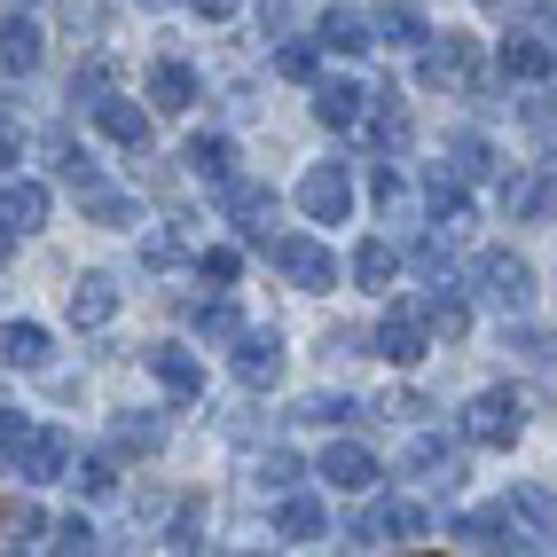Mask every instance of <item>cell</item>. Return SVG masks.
Segmentation results:
<instances>
[{"label": "cell", "mask_w": 557, "mask_h": 557, "mask_svg": "<svg viewBox=\"0 0 557 557\" xmlns=\"http://www.w3.org/2000/svg\"><path fill=\"white\" fill-rule=\"evenodd\" d=\"M0 456H9V479L48 487V479L71 471V432L63 424H24L16 408H9V424H0Z\"/></svg>", "instance_id": "obj_1"}, {"label": "cell", "mask_w": 557, "mask_h": 557, "mask_svg": "<svg viewBox=\"0 0 557 557\" xmlns=\"http://www.w3.org/2000/svg\"><path fill=\"white\" fill-rule=\"evenodd\" d=\"M471 290H479L495 314H527V307H534V268H527L510 244H495V251L471 259Z\"/></svg>", "instance_id": "obj_2"}, {"label": "cell", "mask_w": 557, "mask_h": 557, "mask_svg": "<svg viewBox=\"0 0 557 557\" xmlns=\"http://www.w3.org/2000/svg\"><path fill=\"white\" fill-rule=\"evenodd\" d=\"M463 440L471 448H518V432H527V400H518L510 385H487V393H471L463 400Z\"/></svg>", "instance_id": "obj_3"}, {"label": "cell", "mask_w": 557, "mask_h": 557, "mask_svg": "<svg viewBox=\"0 0 557 557\" xmlns=\"http://www.w3.org/2000/svg\"><path fill=\"white\" fill-rule=\"evenodd\" d=\"M417 79L432 95H463L479 79V48H471V32H432V40L417 48Z\"/></svg>", "instance_id": "obj_4"}, {"label": "cell", "mask_w": 557, "mask_h": 557, "mask_svg": "<svg viewBox=\"0 0 557 557\" xmlns=\"http://www.w3.org/2000/svg\"><path fill=\"white\" fill-rule=\"evenodd\" d=\"M299 212L314 228H346L354 212V165H307L299 173Z\"/></svg>", "instance_id": "obj_5"}, {"label": "cell", "mask_w": 557, "mask_h": 557, "mask_svg": "<svg viewBox=\"0 0 557 557\" xmlns=\"http://www.w3.org/2000/svg\"><path fill=\"white\" fill-rule=\"evenodd\" d=\"M220 212H228V228L244 236V244H259V251H268L275 244V189H268V181H228V189H220Z\"/></svg>", "instance_id": "obj_6"}, {"label": "cell", "mask_w": 557, "mask_h": 557, "mask_svg": "<svg viewBox=\"0 0 557 557\" xmlns=\"http://www.w3.org/2000/svg\"><path fill=\"white\" fill-rule=\"evenodd\" d=\"M510 549H557V495L549 487H510Z\"/></svg>", "instance_id": "obj_7"}, {"label": "cell", "mask_w": 557, "mask_h": 557, "mask_svg": "<svg viewBox=\"0 0 557 557\" xmlns=\"http://www.w3.org/2000/svg\"><path fill=\"white\" fill-rule=\"evenodd\" d=\"M424 534V503H408V495H393V503H369L354 527H346V542L354 549H377V542H417Z\"/></svg>", "instance_id": "obj_8"}, {"label": "cell", "mask_w": 557, "mask_h": 557, "mask_svg": "<svg viewBox=\"0 0 557 557\" xmlns=\"http://www.w3.org/2000/svg\"><path fill=\"white\" fill-rule=\"evenodd\" d=\"M268 259L283 268L290 290H330V283H338V259H330V244H314V236H275Z\"/></svg>", "instance_id": "obj_9"}, {"label": "cell", "mask_w": 557, "mask_h": 557, "mask_svg": "<svg viewBox=\"0 0 557 557\" xmlns=\"http://www.w3.org/2000/svg\"><path fill=\"white\" fill-rule=\"evenodd\" d=\"M424 338H432V314H424L417 299L385 307V322H377V354H385L393 369H417V361H424Z\"/></svg>", "instance_id": "obj_10"}, {"label": "cell", "mask_w": 557, "mask_h": 557, "mask_svg": "<svg viewBox=\"0 0 557 557\" xmlns=\"http://www.w3.org/2000/svg\"><path fill=\"white\" fill-rule=\"evenodd\" d=\"M400 471L408 479H432V487H463V448H456V432H417L400 448Z\"/></svg>", "instance_id": "obj_11"}, {"label": "cell", "mask_w": 557, "mask_h": 557, "mask_svg": "<svg viewBox=\"0 0 557 557\" xmlns=\"http://www.w3.org/2000/svg\"><path fill=\"white\" fill-rule=\"evenodd\" d=\"M141 369L158 377L165 400H205V361L189 346H141Z\"/></svg>", "instance_id": "obj_12"}, {"label": "cell", "mask_w": 557, "mask_h": 557, "mask_svg": "<svg viewBox=\"0 0 557 557\" xmlns=\"http://www.w3.org/2000/svg\"><path fill=\"white\" fill-rule=\"evenodd\" d=\"M322 479H330V487H338V495H369V487H377V456H369L361 448V440H330V448H322V463H314Z\"/></svg>", "instance_id": "obj_13"}, {"label": "cell", "mask_w": 557, "mask_h": 557, "mask_svg": "<svg viewBox=\"0 0 557 557\" xmlns=\"http://www.w3.org/2000/svg\"><path fill=\"white\" fill-rule=\"evenodd\" d=\"M369 102H377V95H369L361 79H322V87H314V119H322L330 134H354V126L369 119Z\"/></svg>", "instance_id": "obj_14"}, {"label": "cell", "mask_w": 557, "mask_h": 557, "mask_svg": "<svg viewBox=\"0 0 557 557\" xmlns=\"http://www.w3.org/2000/svg\"><path fill=\"white\" fill-rule=\"evenodd\" d=\"M0 228H9V244L48 228V189H40V181H16L9 173V189H0Z\"/></svg>", "instance_id": "obj_15"}, {"label": "cell", "mask_w": 557, "mask_h": 557, "mask_svg": "<svg viewBox=\"0 0 557 557\" xmlns=\"http://www.w3.org/2000/svg\"><path fill=\"white\" fill-rule=\"evenodd\" d=\"M549 205H557V173H549V165H518V173L503 181V212H510V220H542Z\"/></svg>", "instance_id": "obj_16"}, {"label": "cell", "mask_w": 557, "mask_h": 557, "mask_svg": "<svg viewBox=\"0 0 557 557\" xmlns=\"http://www.w3.org/2000/svg\"><path fill=\"white\" fill-rule=\"evenodd\" d=\"M181 165H189V181H205V189L220 197V189L236 181V141H228V134H197L189 150H181Z\"/></svg>", "instance_id": "obj_17"}, {"label": "cell", "mask_w": 557, "mask_h": 557, "mask_svg": "<svg viewBox=\"0 0 557 557\" xmlns=\"http://www.w3.org/2000/svg\"><path fill=\"white\" fill-rule=\"evenodd\" d=\"M463 189H471V181H463L456 165H432V173H424V212L440 220V228H471V197H463Z\"/></svg>", "instance_id": "obj_18"}, {"label": "cell", "mask_w": 557, "mask_h": 557, "mask_svg": "<svg viewBox=\"0 0 557 557\" xmlns=\"http://www.w3.org/2000/svg\"><path fill=\"white\" fill-rule=\"evenodd\" d=\"M236 377L251 393L283 377V338H275V330H236Z\"/></svg>", "instance_id": "obj_19"}, {"label": "cell", "mask_w": 557, "mask_h": 557, "mask_svg": "<svg viewBox=\"0 0 557 557\" xmlns=\"http://www.w3.org/2000/svg\"><path fill=\"white\" fill-rule=\"evenodd\" d=\"M95 126L119 141V150H150V110H141L134 95H110V102H95Z\"/></svg>", "instance_id": "obj_20"}, {"label": "cell", "mask_w": 557, "mask_h": 557, "mask_svg": "<svg viewBox=\"0 0 557 557\" xmlns=\"http://www.w3.org/2000/svg\"><path fill=\"white\" fill-rule=\"evenodd\" d=\"M322 527H330V510H322L314 495L290 487V495L275 503V542H322Z\"/></svg>", "instance_id": "obj_21"}, {"label": "cell", "mask_w": 557, "mask_h": 557, "mask_svg": "<svg viewBox=\"0 0 557 557\" xmlns=\"http://www.w3.org/2000/svg\"><path fill=\"white\" fill-rule=\"evenodd\" d=\"M361 126H369V141H377L385 158H400L408 141H417V119H408V110H400L393 95H377V102H369V119H361Z\"/></svg>", "instance_id": "obj_22"}, {"label": "cell", "mask_w": 557, "mask_h": 557, "mask_svg": "<svg viewBox=\"0 0 557 557\" xmlns=\"http://www.w3.org/2000/svg\"><path fill=\"white\" fill-rule=\"evenodd\" d=\"M110 314H119V283H110V275H79V283H71V322H79V330H102Z\"/></svg>", "instance_id": "obj_23"}, {"label": "cell", "mask_w": 557, "mask_h": 557, "mask_svg": "<svg viewBox=\"0 0 557 557\" xmlns=\"http://www.w3.org/2000/svg\"><path fill=\"white\" fill-rule=\"evenodd\" d=\"M377 40H385V48H424L432 24H424L417 0H385V9H377Z\"/></svg>", "instance_id": "obj_24"}, {"label": "cell", "mask_w": 557, "mask_h": 557, "mask_svg": "<svg viewBox=\"0 0 557 557\" xmlns=\"http://www.w3.org/2000/svg\"><path fill=\"white\" fill-rule=\"evenodd\" d=\"M503 71H510V79H549L557 55H549L542 32H510V40H503Z\"/></svg>", "instance_id": "obj_25"}, {"label": "cell", "mask_w": 557, "mask_h": 557, "mask_svg": "<svg viewBox=\"0 0 557 557\" xmlns=\"http://www.w3.org/2000/svg\"><path fill=\"white\" fill-rule=\"evenodd\" d=\"M400 268H408V251H393L385 236H369V244L354 251V283H361V290H393Z\"/></svg>", "instance_id": "obj_26"}, {"label": "cell", "mask_w": 557, "mask_h": 557, "mask_svg": "<svg viewBox=\"0 0 557 557\" xmlns=\"http://www.w3.org/2000/svg\"><path fill=\"white\" fill-rule=\"evenodd\" d=\"M40 48H48V32H40V24H24V16H9V32H0V63H9V79L40 71Z\"/></svg>", "instance_id": "obj_27"}, {"label": "cell", "mask_w": 557, "mask_h": 557, "mask_svg": "<svg viewBox=\"0 0 557 557\" xmlns=\"http://www.w3.org/2000/svg\"><path fill=\"white\" fill-rule=\"evenodd\" d=\"M290 417H299V424H322V432H346V424H361V400H354V393H307Z\"/></svg>", "instance_id": "obj_28"}, {"label": "cell", "mask_w": 557, "mask_h": 557, "mask_svg": "<svg viewBox=\"0 0 557 557\" xmlns=\"http://www.w3.org/2000/svg\"><path fill=\"white\" fill-rule=\"evenodd\" d=\"M150 102L158 110H197V71L189 63H158L150 71Z\"/></svg>", "instance_id": "obj_29"}, {"label": "cell", "mask_w": 557, "mask_h": 557, "mask_svg": "<svg viewBox=\"0 0 557 557\" xmlns=\"http://www.w3.org/2000/svg\"><path fill=\"white\" fill-rule=\"evenodd\" d=\"M448 165L463 173V181H487L495 173V141L479 134V126H463V134H448Z\"/></svg>", "instance_id": "obj_30"}, {"label": "cell", "mask_w": 557, "mask_h": 557, "mask_svg": "<svg viewBox=\"0 0 557 557\" xmlns=\"http://www.w3.org/2000/svg\"><path fill=\"white\" fill-rule=\"evenodd\" d=\"M79 212L95 220V228H126V220H134L141 205H134L126 189H102V181H87V189H79Z\"/></svg>", "instance_id": "obj_31"}, {"label": "cell", "mask_w": 557, "mask_h": 557, "mask_svg": "<svg viewBox=\"0 0 557 557\" xmlns=\"http://www.w3.org/2000/svg\"><path fill=\"white\" fill-rule=\"evenodd\" d=\"M424 314H432V330H440V338H463V330H471V299H463L456 283H432Z\"/></svg>", "instance_id": "obj_32"}, {"label": "cell", "mask_w": 557, "mask_h": 557, "mask_svg": "<svg viewBox=\"0 0 557 557\" xmlns=\"http://www.w3.org/2000/svg\"><path fill=\"white\" fill-rule=\"evenodd\" d=\"M244 471H251V487H268V495H290V487H299V471H307V463L290 456V448H268V456H251Z\"/></svg>", "instance_id": "obj_33"}, {"label": "cell", "mask_w": 557, "mask_h": 557, "mask_svg": "<svg viewBox=\"0 0 557 557\" xmlns=\"http://www.w3.org/2000/svg\"><path fill=\"white\" fill-rule=\"evenodd\" d=\"M456 542L463 549H510V518L503 510H463L456 518Z\"/></svg>", "instance_id": "obj_34"}, {"label": "cell", "mask_w": 557, "mask_h": 557, "mask_svg": "<svg viewBox=\"0 0 557 557\" xmlns=\"http://www.w3.org/2000/svg\"><path fill=\"white\" fill-rule=\"evenodd\" d=\"M0 354H9V369H40L48 361V330L40 322H9L0 330Z\"/></svg>", "instance_id": "obj_35"}, {"label": "cell", "mask_w": 557, "mask_h": 557, "mask_svg": "<svg viewBox=\"0 0 557 557\" xmlns=\"http://www.w3.org/2000/svg\"><path fill=\"white\" fill-rule=\"evenodd\" d=\"M314 40H322L330 55H361V48H369V24H361V16H346V9H330V16L314 24Z\"/></svg>", "instance_id": "obj_36"}, {"label": "cell", "mask_w": 557, "mask_h": 557, "mask_svg": "<svg viewBox=\"0 0 557 557\" xmlns=\"http://www.w3.org/2000/svg\"><path fill=\"white\" fill-rule=\"evenodd\" d=\"M189 330L197 338H236V299H189Z\"/></svg>", "instance_id": "obj_37"}, {"label": "cell", "mask_w": 557, "mask_h": 557, "mask_svg": "<svg viewBox=\"0 0 557 557\" xmlns=\"http://www.w3.org/2000/svg\"><path fill=\"white\" fill-rule=\"evenodd\" d=\"M322 55H330L322 40H283V48H275V71H283V79H314Z\"/></svg>", "instance_id": "obj_38"}, {"label": "cell", "mask_w": 557, "mask_h": 557, "mask_svg": "<svg viewBox=\"0 0 557 557\" xmlns=\"http://www.w3.org/2000/svg\"><path fill=\"white\" fill-rule=\"evenodd\" d=\"M110 95H119V79H110V63H87V71H71V102H110Z\"/></svg>", "instance_id": "obj_39"}, {"label": "cell", "mask_w": 557, "mask_h": 557, "mask_svg": "<svg viewBox=\"0 0 557 557\" xmlns=\"http://www.w3.org/2000/svg\"><path fill=\"white\" fill-rule=\"evenodd\" d=\"M181 259H189V244H181L173 228H150V236H141V268H181Z\"/></svg>", "instance_id": "obj_40"}, {"label": "cell", "mask_w": 557, "mask_h": 557, "mask_svg": "<svg viewBox=\"0 0 557 557\" xmlns=\"http://www.w3.org/2000/svg\"><path fill=\"white\" fill-rule=\"evenodd\" d=\"M369 197H377V212H385V220H400V212H408V181H400L393 165H377V181H369Z\"/></svg>", "instance_id": "obj_41"}, {"label": "cell", "mask_w": 557, "mask_h": 557, "mask_svg": "<svg viewBox=\"0 0 557 557\" xmlns=\"http://www.w3.org/2000/svg\"><path fill=\"white\" fill-rule=\"evenodd\" d=\"M119 448H141V456L165 448V424L158 417H119Z\"/></svg>", "instance_id": "obj_42"}, {"label": "cell", "mask_w": 557, "mask_h": 557, "mask_svg": "<svg viewBox=\"0 0 557 557\" xmlns=\"http://www.w3.org/2000/svg\"><path fill=\"white\" fill-rule=\"evenodd\" d=\"M197 275H212V283H220V290H228V283H236V275H244V259H236V251H228V244H212V251H197Z\"/></svg>", "instance_id": "obj_43"}, {"label": "cell", "mask_w": 557, "mask_h": 557, "mask_svg": "<svg viewBox=\"0 0 557 557\" xmlns=\"http://www.w3.org/2000/svg\"><path fill=\"white\" fill-rule=\"evenodd\" d=\"M119 487V463L110 456H79V495H110Z\"/></svg>", "instance_id": "obj_44"}, {"label": "cell", "mask_w": 557, "mask_h": 557, "mask_svg": "<svg viewBox=\"0 0 557 557\" xmlns=\"http://www.w3.org/2000/svg\"><path fill=\"white\" fill-rule=\"evenodd\" d=\"M510 354H527L534 369H557V338H549V330H527V338L510 330Z\"/></svg>", "instance_id": "obj_45"}, {"label": "cell", "mask_w": 557, "mask_h": 557, "mask_svg": "<svg viewBox=\"0 0 557 557\" xmlns=\"http://www.w3.org/2000/svg\"><path fill=\"white\" fill-rule=\"evenodd\" d=\"M40 534H48V518H40V510H9V549H32Z\"/></svg>", "instance_id": "obj_46"}, {"label": "cell", "mask_w": 557, "mask_h": 557, "mask_svg": "<svg viewBox=\"0 0 557 557\" xmlns=\"http://www.w3.org/2000/svg\"><path fill=\"white\" fill-rule=\"evenodd\" d=\"M55 549H71V557H79V549H102V542H95V527H87V518H63V527H55Z\"/></svg>", "instance_id": "obj_47"}, {"label": "cell", "mask_w": 557, "mask_h": 557, "mask_svg": "<svg viewBox=\"0 0 557 557\" xmlns=\"http://www.w3.org/2000/svg\"><path fill=\"white\" fill-rule=\"evenodd\" d=\"M55 173L71 181V189H87V181H95V158H87V150H55Z\"/></svg>", "instance_id": "obj_48"}, {"label": "cell", "mask_w": 557, "mask_h": 557, "mask_svg": "<svg viewBox=\"0 0 557 557\" xmlns=\"http://www.w3.org/2000/svg\"><path fill=\"white\" fill-rule=\"evenodd\" d=\"M189 9H197V16H212V24H228V16H244V9H251V0H189Z\"/></svg>", "instance_id": "obj_49"}, {"label": "cell", "mask_w": 557, "mask_h": 557, "mask_svg": "<svg viewBox=\"0 0 557 557\" xmlns=\"http://www.w3.org/2000/svg\"><path fill=\"white\" fill-rule=\"evenodd\" d=\"M549 173H557V141H549Z\"/></svg>", "instance_id": "obj_50"}, {"label": "cell", "mask_w": 557, "mask_h": 557, "mask_svg": "<svg viewBox=\"0 0 557 557\" xmlns=\"http://www.w3.org/2000/svg\"><path fill=\"white\" fill-rule=\"evenodd\" d=\"M141 9H165V0H141Z\"/></svg>", "instance_id": "obj_51"}, {"label": "cell", "mask_w": 557, "mask_h": 557, "mask_svg": "<svg viewBox=\"0 0 557 557\" xmlns=\"http://www.w3.org/2000/svg\"><path fill=\"white\" fill-rule=\"evenodd\" d=\"M9 9H32V0H9Z\"/></svg>", "instance_id": "obj_52"}, {"label": "cell", "mask_w": 557, "mask_h": 557, "mask_svg": "<svg viewBox=\"0 0 557 557\" xmlns=\"http://www.w3.org/2000/svg\"><path fill=\"white\" fill-rule=\"evenodd\" d=\"M487 9H495V0H487Z\"/></svg>", "instance_id": "obj_53"}]
</instances>
